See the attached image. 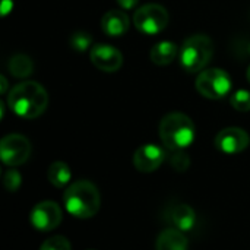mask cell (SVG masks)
Listing matches in <instances>:
<instances>
[{
	"label": "cell",
	"mask_w": 250,
	"mask_h": 250,
	"mask_svg": "<svg viewBox=\"0 0 250 250\" xmlns=\"http://www.w3.org/2000/svg\"><path fill=\"white\" fill-rule=\"evenodd\" d=\"M7 104L16 116L22 119H37L48 105V94L38 82L25 81L10 89Z\"/></svg>",
	"instance_id": "obj_1"
},
{
	"label": "cell",
	"mask_w": 250,
	"mask_h": 250,
	"mask_svg": "<svg viewBox=\"0 0 250 250\" xmlns=\"http://www.w3.org/2000/svg\"><path fill=\"white\" fill-rule=\"evenodd\" d=\"M64 207L70 215L81 220L92 218L101 205L98 188L89 180L73 182L64 192Z\"/></svg>",
	"instance_id": "obj_2"
},
{
	"label": "cell",
	"mask_w": 250,
	"mask_h": 250,
	"mask_svg": "<svg viewBox=\"0 0 250 250\" xmlns=\"http://www.w3.org/2000/svg\"><path fill=\"white\" fill-rule=\"evenodd\" d=\"M195 125L185 113H168L160 122V138L170 151L188 148L195 141Z\"/></svg>",
	"instance_id": "obj_3"
},
{
	"label": "cell",
	"mask_w": 250,
	"mask_h": 250,
	"mask_svg": "<svg viewBox=\"0 0 250 250\" xmlns=\"http://www.w3.org/2000/svg\"><path fill=\"white\" fill-rule=\"evenodd\" d=\"M214 54V42L205 34L189 37L180 48L182 67L189 73L202 72Z\"/></svg>",
	"instance_id": "obj_4"
},
{
	"label": "cell",
	"mask_w": 250,
	"mask_h": 250,
	"mask_svg": "<svg viewBox=\"0 0 250 250\" xmlns=\"http://www.w3.org/2000/svg\"><path fill=\"white\" fill-rule=\"evenodd\" d=\"M195 86L202 97L209 100H220L231 91V78L223 69H205L199 72Z\"/></svg>",
	"instance_id": "obj_5"
},
{
	"label": "cell",
	"mask_w": 250,
	"mask_h": 250,
	"mask_svg": "<svg viewBox=\"0 0 250 250\" xmlns=\"http://www.w3.org/2000/svg\"><path fill=\"white\" fill-rule=\"evenodd\" d=\"M168 12L157 3H146L133 13V23L138 31L145 35H155L164 31L168 25Z\"/></svg>",
	"instance_id": "obj_6"
},
{
	"label": "cell",
	"mask_w": 250,
	"mask_h": 250,
	"mask_svg": "<svg viewBox=\"0 0 250 250\" xmlns=\"http://www.w3.org/2000/svg\"><path fill=\"white\" fill-rule=\"evenodd\" d=\"M31 155V142L19 133H10L0 142L1 161L9 167H16L28 161Z\"/></svg>",
	"instance_id": "obj_7"
},
{
	"label": "cell",
	"mask_w": 250,
	"mask_h": 250,
	"mask_svg": "<svg viewBox=\"0 0 250 250\" xmlns=\"http://www.w3.org/2000/svg\"><path fill=\"white\" fill-rule=\"evenodd\" d=\"M62 208L53 201H42L31 211V224L40 231H51L62 223Z\"/></svg>",
	"instance_id": "obj_8"
},
{
	"label": "cell",
	"mask_w": 250,
	"mask_h": 250,
	"mask_svg": "<svg viewBox=\"0 0 250 250\" xmlns=\"http://www.w3.org/2000/svg\"><path fill=\"white\" fill-rule=\"evenodd\" d=\"M89 59L97 69L107 73L117 72L123 64L120 50L110 44H94L89 50Z\"/></svg>",
	"instance_id": "obj_9"
},
{
	"label": "cell",
	"mask_w": 250,
	"mask_h": 250,
	"mask_svg": "<svg viewBox=\"0 0 250 250\" xmlns=\"http://www.w3.org/2000/svg\"><path fill=\"white\" fill-rule=\"evenodd\" d=\"M250 144V136L242 127H226L215 136V146L224 154H239Z\"/></svg>",
	"instance_id": "obj_10"
},
{
	"label": "cell",
	"mask_w": 250,
	"mask_h": 250,
	"mask_svg": "<svg viewBox=\"0 0 250 250\" xmlns=\"http://www.w3.org/2000/svg\"><path fill=\"white\" fill-rule=\"evenodd\" d=\"M166 160V152L161 146L154 144H146L139 146L133 155V164L141 173L155 171Z\"/></svg>",
	"instance_id": "obj_11"
},
{
	"label": "cell",
	"mask_w": 250,
	"mask_h": 250,
	"mask_svg": "<svg viewBox=\"0 0 250 250\" xmlns=\"http://www.w3.org/2000/svg\"><path fill=\"white\" fill-rule=\"evenodd\" d=\"M166 220L171 224L173 229H177L180 231H190L195 224H196V214L195 211L186 205V204H179L171 207L167 214H166Z\"/></svg>",
	"instance_id": "obj_12"
},
{
	"label": "cell",
	"mask_w": 250,
	"mask_h": 250,
	"mask_svg": "<svg viewBox=\"0 0 250 250\" xmlns=\"http://www.w3.org/2000/svg\"><path fill=\"white\" fill-rule=\"evenodd\" d=\"M130 25L129 16L123 10H108L101 18V29L108 37H122Z\"/></svg>",
	"instance_id": "obj_13"
},
{
	"label": "cell",
	"mask_w": 250,
	"mask_h": 250,
	"mask_svg": "<svg viewBox=\"0 0 250 250\" xmlns=\"http://www.w3.org/2000/svg\"><path fill=\"white\" fill-rule=\"evenodd\" d=\"M155 250H188V239L183 231L170 227L160 233Z\"/></svg>",
	"instance_id": "obj_14"
},
{
	"label": "cell",
	"mask_w": 250,
	"mask_h": 250,
	"mask_svg": "<svg viewBox=\"0 0 250 250\" xmlns=\"http://www.w3.org/2000/svg\"><path fill=\"white\" fill-rule=\"evenodd\" d=\"M179 54V47L173 41H160L157 42L149 53L152 63L158 66H167L174 62Z\"/></svg>",
	"instance_id": "obj_15"
},
{
	"label": "cell",
	"mask_w": 250,
	"mask_h": 250,
	"mask_svg": "<svg viewBox=\"0 0 250 250\" xmlns=\"http://www.w3.org/2000/svg\"><path fill=\"white\" fill-rule=\"evenodd\" d=\"M47 179L54 188H63L69 185L72 179V171L69 166L63 161H56L53 163L48 170H47Z\"/></svg>",
	"instance_id": "obj_16"
},
{
	"label": "cell",
	"mask_w": 250,
	"mask_h": 250,
	"mask_svg": "<svg viewBox=\"0 0 250 250\" xmlns=\"http://www.w3.org/2000/svg\"><path fill=\"white\" fill-rule=\"evenodd\" d=\"M7 69L15 78H26L34 70V62L26 54H15L9 59Z\"/></svg>",
	"instance_id": "obj_17"
},
{
	"label": "cell",
	"mask_w": 250,
	"mask_h": 250,
	"mask_svg": "<svg viewBox=\"0 0 250 250\" xmlns=\"http://www.w3.org/2000/svg\"><path fill=\"white\" fill-rule=\"evenodd\" d=\"M69 44L73 50L76 51H85L91 47L92 44V38L88 32H83V31H78L75 34L70 35L69 38Z\"/></svg>",
	"instance_id": "obj_18"
},
{
	"label": "cell",
	"mask_w": 250,
	"mask_h": 250,
	"mask_svg": "<svg viewBox=\"0 0 250 250\" xmlns=\"http://www.w3.org/2000/svg\"><path fill=\"white\" fill-rule=\"evenodd\" d=\"M230 103L237 111H242V113L250 111V92L246 89H237L231 95Z\"/></svg>",
	"instance_id": "obj_19"
},
{
	"label": "cell",
	"mask_w": 250,
	"mask_h": 250,
	"mask_svg": "<svg viewBox=\"0 0 250 250\" xmlns=\"http://www.w3.org/2000/svg\"><path fill=\"white\" fill-rule=\"evenodd\" d=\"M170 166L176 170V171H186L190 166V158L189 155L183 151V149H179V151H171V155H170Z\"/></svg>",
	"instance_id": "obj_20"
},
{
	"label": "cell",
	"mask_w": 250,
	"mask_h": 250,
	"mask_svg": "<svg viewBox=\"0 0 250 250\" xmlns=\"http://www.w3.org/2000/svg\"><path fill=\"white\" fill-rule=\"evenodd\" d=\"M40 250H72V246H70V242L66 237L53 236V237L47 239L41 245Z\"/></svg>",
	"instance_id": "obj_21"
},
{
	"label": "cell",
	"mask_w": 250,
	"mask_h": 250,
	"mask_svg": "<svg viewBox=\"0 0 250 250\" xmlns=\"http://www.w3.org/2000/svg\"><path fill=\"white\" fill-rule=\"evenodd\" d=\"M3 185L6 188V190L9 192H15L19 186H21V174L16 170H7L3 174Z\"/></svg>",
	"instance_id": "obj_22"
},
{
	"label": "cell",
	"mask_w": 250,
	"mask_h": 250,
	"mask_svg": "<svg viewBox=\"0 0 250 250\" xmlns=\"http://www.w3.org/2000/svg\"><path fill=\"white\" fill-rule=\"evenodd\" d=\"M123 9H133L138 3H139V0H116Z\"/></svg>",
	"instance_id": "obj_23"
},
{
	"label": "cell",
	"mask_w": 250,
	"mask_h": 250,
	"mask_svg": "<svg viewBox=\"0 0 250 250\" xmlns=\"http://www.w3.org/2000/svg\"><path fill=\"white\" fill-rule=\"evenodd\" d=\"M13 7V1L12 0H1V15L6 16Z\"/></svg>",
	"instance_id": "obj_24"
},
{
	"label": "cell",
	"mask_w": 250,
	"mask_h": 250,
	"mask_svg": "<svg viewBox=\"0 0 250 250\" xmlns=\"http://www.w3.org/2000/svg\"><path fill=\"white\" fill-rule=\"evenodd\" d=\"M0 83H1V92L4 94L6 92V88H7V81H6V78L4 76H0Z\"/></svg>",
	"instance_id": "obj_25"
},
{
	"label": "cell",
	"mask_w": 250,
	"mask_h": 250,
	"mask_svg": "<svg viewBox=\"0 0 250 250\" xmlns=\"http://www.w3.org/2000/svg\"><path fill=\"white\" fill-rule=\"evenodd\" d=\"M246 78H248V81H249V83H250V64H249V67H248V72H246Z\"/></svg>",
	"instance_id": "obj_26"
},
{
	"label": "cell",
	"mask_w": 250,
	"mask_h": 250,
	"mask_svg": "<svg viewBox=\"0 0 250 250\" xmlns=\"http://www.w3.org/2000/svg\"><path fill=\"white\" fill-rule=\"evenodd\" d=\"M89 250H92V249H89Z\"/></svg>",
	"instance_id": "obj_27"
}]
</instances>
